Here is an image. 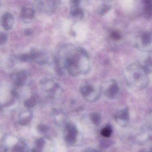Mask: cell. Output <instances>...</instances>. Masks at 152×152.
Returning a JSON list of instances; mask_svg holds the SVG:
<instances>
[{"label": "cell", "mask_w": 152, "mask_h": 152, "mask_svg": "<svg viewBox=\"0 0 152 152\" xmlns=\"http://www.w3.org/2000/svg\"><path fill=\"white\" fill-rule=\"evenodd\" d=\"M36 2L39 10L46 14L53 13L59 3V0H36Z\"/></svg>", "instance_id": "1"}, {"label": "cell", "mask_w": 152, "mask_h": 152, "mask_svg": "<svg viewBox=\"0 0 152 152\" xmlns=\"http://www.w3.org/2000/svg\"><path fill=\"white\" fill-rule=\"evenodd\" d=\"M14 18L11 13L5 12L1 18V23L4 29L5 30H10L13 26Z\"/></svg>", "instance_id": "2"}, {"label": "cell", "mask_w": 152, "mask_h": 152, "mask_svg": "<svg viewBox=\"0 0 152 152\" xmlns=\"http://www.w3.org/2000/svg\"><path fill=\"white\" fill-rule=\"evenodd\" d=\"M35 10L32 8L24 7L20 12V18L26 23L31 22L35 16Z\"/></svg>", "instance_id": "3"}, {"label": "cell", "mask_w": 152, "mask_h": 152, "mask_svg": "<svg viewBox=\"0 0 152 152\" xmlns=\"http://www.w3.org/2000/svg\"><path fill=\"white\" fill-rule=\"evenodd\" d=\"M77 130L72 125L68 126L66 129L65 139L69 143H73L76 142L77 137Z\"/></svg>", "instance_id": "4"}, {"label": "cell", "mask_w": 152, "mask_h": 152, "mask_svg": "<svg viewBox=\"0 0 152 152\" xmlns=\"http://www.w3.org/2000/svg\"><path fill=\"white\" fill-rule=\"evenodd\" d=\"M70 14L72 17L82 18L84 17V13L83 10L80 9L79 5H74L70 10Z\"/></svg>", "instance_id": "5"}, {"label": "cell", "mask_w": 152, "mask_h": 152, "mask_svg": "<svg viewBox=\"0 0 152 152\" xmlns=\"http://www.w3.org/2000/svg\"><path fill=\"white\" fill-rule=\"evenodd\" d=\"M27 79V75L24 72H20L17 75L16 78V84L18 86L23 85Z\"/></svg>", "instance_id": "6"}, {"label": "cell", "mask_w": 152, "mask_h": 152, "mask_svg": "<svg viewBox=\"0 0 152 152\" xmlns=\"http://www.w3.org/2000/svg\"><path fill=\"white\" fill-rule=\"evenodd\" d=\"M44 140L43 138H39L35 142V147L32 150V152H41L44 145Z\"/></svg>", "instance_id": "7"}, {"label": "cell", "mask_w": 152, "mask_h": 152, "mask_svg": "<svg viewBox=\"0 0 152 152\" xmlns=\"http://www.w3.org/2000/svg\"><path fill=\"white\" fill-rule=\"evenodd\" d=\"M36 103V99L35 96H32L29 99L25 101L24 105L26 108H30L34 107Z\"/></svg>", "instance_id": "8"}, {"label": "cell", "mask_w": 152, "mask_h": 152, "mask_svg": "<svg viewBox=\"0 0 152 152\" xmlns=\"http://www.w3.org/2000/svg\"><path fill=\"white\" fill-rule=\"evenodd\" d=\"M111 6L106 4H102L99 9V14L101 16H104L110 10Z\"/></svg>", "instance_id": "9"}, {"label": "cell", "mask_w": 152, "mask_h": 152, "mask_svg": "<svg viewBox=\"0 0 152 152\" xmlns=\"http://www.w3.org/2000/svg\"><path fill=\"white\" fill-rule=\"evenodd\" d=\"M101 134L104 137H110L112 134V129L110 127L106 126L101 130Z\"/></svg>", "instance_id": "10"}, {"label": "cell", "mask_w": 152, "mask_h": 152, "mask_svg": "<svg viewBox=\"0 0 152 152\" xmlns=\"http://www.w3.org/2000/svg\"><path fill=\"white\" fill-rule=\"evenodd\" d=\"M13 151L15 152H27L25 145L22 143H19L16 145L13 148Z\"/></svg>", "instance_id": "11"}, {"label": "cell", "mask_w": 152, "mask_h": 152, "mask_svg": "<svg viewBox=\"0 0 152 152\" xmlns=\"http://www.w3.org/2000/svg\"><path fill=\"white\" fill-rule=\"evenodd\" d=\"M91 120L95 125H98L101 121V118L99 114L94 113L91 116Z\"/></svg>", "instance_id": "12"}, {"label": "cell", "mask_w": 152, "mask_h": 152, "mask_svg": "<svg viewBox=\"0 0 152 152\" xmlns=\"http://www.w3.org/2000/svg\"><path fill=\"white\" fill-rule=\"evenodd\" d=\"M32 118V116L31 115L25 117L24 118H22L20 120V123L21 125H26L28 124L30 122V120Z\"/></svg>", "instance_id": "13"}, {"label": "cell", "mask_w": 152, "mask_h": 152, "mask_svg": "<svg viewBox=\"0 0 152 152\" xmlns=\"http://www.w3.org/2000/svg\"><path fill=\"white\" fill-rule=\"evenodd\" d=\"M8 40V37L6 34L3 32H0V45L4 44Z\"/></svg>", "instance_id": "14"}, {"label": "cell", "mask_w": 152, "mask_h": 152, "mask_svg": "<svg viewBox=\"0 0 152 152\" xmlns=\"http://www.w3.org/2000/svg\"><path fill=\"white\" fill-rule=\"evenodd\" d=\"M151 40V35L150 33H146L143 36V41L144 43H148Z\"/></svg>", "instance_id": "15"}, {"label": "cell", "mask_w": 152, "mask_h": 152, "mask_svg": "<svg viewBox=\"0 0 152 152\" xmlns=\"http://www.w3.org/2000/svg\"><path fill=\"white\" fill-rule=\"evenodd\" d=\"M20 59L21 61L27 62V61H29L31 59V56H30V55L27 54H22L21 56Z\"/></svg>", "instance_id": "16"}, {"label": "cell", "mask_w": 152, "mask_h": 152, "mask_svg": "<svg viewBox=\"0 0 152 152\" xmlns=\"http://www.w3.org/2000/svg\"><path fill=\"white\" fill-rule=\"evenodd\" d=\"M37 130L38 131L41 132V133H45L47 131L48 128L46 125H44V124H40L38 125L37 127Z\"/></svg>", "instance_id": "17"}, {"label": "cell", "mask_w": 152, "mask_h": 152, "mask_svg": "<svg viewBox=\"0 0 152 152\" xmlns=\"http://www.w3.org/2000/svg\"><path fill=\"white\" fill-rule=\"evenodd\" d=\"M111 37L115 40H118L120 38V34L117 31H113L111 34Z\"/></svg>", "instance_id": "18"}, {"label": "cell", "mask_w": 152, "mask_h": 152, "mask_svg": "<svg viewBox=\"0 0 152 152\" xmlns=\"http://www.w3.org/2000/svg\"><path fill=\"white\" fill-rule=\"evenodd\" d=\"M33 31L32 29H29V28H27V29H25L24 31V34L26 36H30V35L32 34Z\"/></svg>", "instance_id": "19"}, {"label": "cell", "mask_w": 152, "mask_h": 152, "mask_svg": "<svg viewBox=\"0 0 152 152\" xmlns=\"http://www.w3.org/2000/svg\"><path fill=\"white\" fill-rule=\"evenodd\" d=\"M145 6H152V0H143Z\"/></svg>", "instance_id": "20"}, {"label": "cell", "mask_w": 152, "mask_h": 152, "mask_svg": "<svg viewBox=\"0 0 152 152\" xmlns=\"http://www.w3.org/2000/svg\"><path fill=\"white\" fill-rule=\"evenodd\" d=\"M74 5H79L80 2V0H70Z\"/></svg>", "instance_id": "21"}, {"label": "cell", "mask_w": 152, "mask_h": 152, "mask_svg": "<svg viewBox=\"0 0 152 152\" xmlns=\"http://www.w3.org/2000/svg\"><path fill=\"white\" fill-rule=\"evenodd\" d=\"M99 152V151H93V152Z\"/></svg>", "instance_id": "22"}, {"label": "cell", "mask_w": 152, "mask_h": 152, "mask_svg": "<svg viewBox=\"0 0 152 152\" xmlns=\"http://www.w3.org/2000/svg\"><path fill=\"white\" fill-rule=\"evenodd\" d=\"M0 3H1V0H0Z\"/></svg>", "instance_id": "23"}]
</instances>
